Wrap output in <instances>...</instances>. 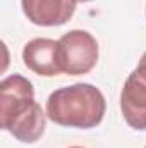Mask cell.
I'll return each mask as SVG.
<instances>
[{
	"instance_id": "277c9868",
	"label": "cell",
	"mask_w": 146,
	"mask_h": 148,
	"mask_svg": "<svg viewBox=\"0 0 146 148\" xmlns=\"http://www.w3.org/2000/svg\"><path fill=\"white\" fill-rule=\"evenodd\" d=\"M120 110L126 122L136 129L146 131V77L134 69L124 83L120 93Z\"/></svg>"
},
{
	"instance_id": "3957f363",
	"label": "cell",
	"mask_w": 146,
	"mask_h": 148,
	"mask_svg": "<svg viewBox=\"0 0 146 148\" xmlns=\"http://www.w3.org/2000/svg\"><path fill=\"white\" fill-rule=\"evenodd\" d=\"M98 60V43L91 33L72 29L59 40V64L69 76L88 74Z\"/></svg>"
},
{
	"instance_id": "6da1fadb",
	"label": "cell",
	"mask_w": 146,
	"mask_h": 148,
	"mask_svg": "<svg viewBox=\"0 0 146 148\" xmlns=\"http://www.w3.org/2000/svg\"><path fill=\"white\" fill-rule=\"evenodd\" d=\"M0 126L23 143H35L45 133L46 117L35 100L31 81L21 74L0 83Z\"/></svg>"
},
{
	"instance_id": "7a4b0ae2",
	"label": "cell",
	"mask_w": 146,
	"mask_h": 148,
	"mask_svg": "<svg viewBox=\"0 0 146 148\" xmlns=\"http://www.w3.org/2000/svg\"><path fill=\"white\" fill-rule=\"evenodd\" d=\"M105 97L89 83H76L55 90L46 100V117L65 127L91 129L105 115Z\"/></svg>"
},
{
	"instance_id": "8992f818",
	"label": "cell",
	"mask_w": 146,
	"mask_h": 148,
	"mask_svg": "<svg viewBox=\"0 0 146 148\" xmlns=\"http://www.w3.org/2000/svg\"><path fill=\"white\" fill-rule=\"evenodd\" d=\"M21 7L36 26H62L72 17L76 0H21Z\"/></svg>"
},
{
	"instance_id": "5b68a950",
	"label": "cell",
	"mask_w": 146,
	"mask_h": 148,
	"mask_svg": "<svg viewBox=\"0 0 146 148\" xmlns=\"http://www.w3.org/2000/svg\"><path fill=\"white\" fill-rule=\"evenodd\" d=\"M24 66L38 76L52 77L62 73L59 64V41L50 38H35L23 48Z\"/></svg>"
},
{
	"instance_id": "9c48e42d",
	"label": "cell",
	"mask_w": 146,
	"mask_h": 148,
	"mask_svg": "<svg viewBox=\"0 0 146 148\" xmlns=\"http://www.w3.org/2000/svg\"><path fill=\"white\" fill-rule=\"evenodd\" d=\"M71 148H83V147H71Z\"/></svg>"
},
{
	"instance_id": "52a82bcc",
	"label": "cell",
	"mask_w": 146,
	"mask_h": 148,
	"mask_svg": "<svg viewBox=\"0 0 146 148\" xmlns=\"http://www.w3.org/2000/svg\"><path fill=\"white\" fill-rule=\"evenodd\" d=\"M138 71L139 74H143L146 77V52L141 55V59H139V64H138Z\"/></svg>"
},
{
	"instance_id": "ba28073f",
	"label": "cell",
	"mask_w": 146,
	"mask_h": 148,
	"mask_svg": "<svg viewBox=\"0 0 146 148\" xmlns=\"http://www.w3.org/2000/svg\"><path fill=\"white\" fill-rule=\"evenodd\" d=\"M76 2H89V0H76Z\"/></svg>"
},
{
	"instance_id": "30bf717a",
	"label": "cell",
	"mask_w": 146,
	"mask_h": 148,
	"mask_svg": "<svg viewBox=\"0 0 146 148\" xmlns=\"http://www.w3.org/2000/svg\"><path fill=\"white\" fill-rule=\"evenodd\" d=\"M145 148H146V147H145Z\"/></svg>"
}]
</instances>
